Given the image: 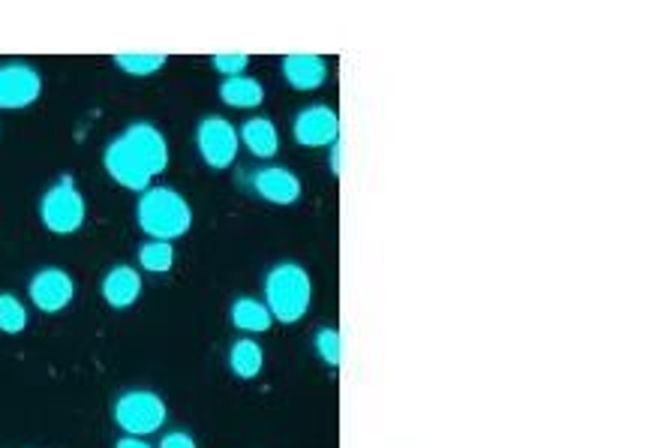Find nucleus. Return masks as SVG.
<instances>
[{
  "label": "nucleus",
  "mask_w": 670,
  "mask_h": 448,
  "mask_svg": "<svg viewBox=\"0 0 670 448\" xmlns=\"http://www.w3.org/2000/svg\"><path fill=\"white\" fill-rule=\"evenodd\" d=\"M136 223L153 241H172L184 238L193 226V208L189 202L172 187L153 184L139 196L136 205Z\"/></svg>",
  "instance_id": "1"
},
{
  "label": "nucleus",
  "mask_w": 670,
  "mask_h": 448,
  "mask_svg": "<svg viewBox=\"0 0 670 448\" xmlns=\"http://www.w3.org/2000/svg\"><path fill=\"white\" fill-rule=\"evenodd\" d=\"M274 322L282 325H294L307 317V310L313 305V280L310 272L298 262H277L268 274H265V298Z\"/></svg>",
  "instance_id": "2"
},
{
  "label": "nucleus",
  "mask_w": 670,
  "mask_h": 448,
  "mask_svg": "<svg viewBox=\"0 0 670 448\" xmlns=\"http://www.w3.org/2000/svg\"><path fill=\"white\" fill-rule=\"evenodd\" d=\"M115 425L124 430V437H141L148 439L153 434H160L169 418L165 401L151 389H130L115 401Z\"/></svg>",
  "instance_id": "3"
},
{
  "label": "nucleus",
  "mask_w": 670,
  "mask_h": 448,
  "mask_svg": "<svg viewBox=\"0 0 670 448\" xmlns=\"http://www.w3.org/2000/svg\"><path fill=\"white\" fill-rule=\"evenodd\" d=\"M84 217H88V202L70 175L60 177L39 199V220L51 236H76L84 226Z\"/></svg>",
  "instance_id": "4"
},
{
  "label": "nucleus",
  "mask_w": 670,
  "mask_h": 448,
  "mask_svg": "<svg viewBox=\"0 0 670 448\" xmlns=\"http://www.w3.org/2000/svg\"><path fill=\"white\" fill-rule=\"evenodd\" d=\"M196 148H199L205 165L223 172V169L235 163L238 148H241L238 127L232 120L220 118V115H208V118H201L199 130H196Z\"/></svg>",
  "instance_id": "5"
},
{
  "label": "nucleus",
  "mask_w": 670,
  "mask_h": 448,
  "mask_svg": "<svg viewBox=\"0 0 670 448\" xmlns=\"http://www.w3.org/2000/svg\"><path fill=\"white\" fill-rule=\"evenodd\" d=\"M118 139L132 153V160L151 177H160L169 169V142H165V136L153 124H145V120L130 124Z\"/></svg>",
  "instance_id": "6"
},
{
  "label": "nucleus",
  "mask_w": 670,
  "mask_h": 448,
  "mask_svg": "<svg viewBox=\"0 0 670 448\" xmlns=\"http://www.w3.org/2000/svg\"><path fill=\"white\" fill-rule=\"evenodd\" d=\"M27 296H31V305L39 313H63L72 305V298H76V280H72L70 272L55 268V265L51 268H39L31 277Z\"/></svg>",
  "instance_id": "7"
},
{
  "label": "nucleus",
  "mask_w": 670,
  "mask_h": 448,
  "mask_svg": "<svg viewBox=\"0 0 670 448\" xmlns=\"http://www.w3.org/2000/svg\"><path fill=\"white\" fill-rule=\"evenodd\" d=\"M292 136L304 148H331L334 142H340V115L322 103L301 108L292 124Z\"/></svg>",
  "instance_id": "8"
},
{
  "label": "nucleus",
  "mask_w": 670,
  "mask_h": 448,
  "mask_svg": "<svg viewBox=\"0 0 670 448\" xmlns=\"http://www.w3.org/2000/svg\"><path fill=\"white\" fill-rule=\"evenodd\" d=\"M43 94V76L31 64H3L0 67V108L15 112L36 103Z\"/></svg>",
  "instance_id": "9"
},
{
  "label": "nucleus",
  "mask_w": 670,
  "mask_h": 448,
  "mask_svg": "<svg viewBox=\"0 0 670 448\" xmlns=\"http://www.w3.org/2000/svg\"><path fill=\"white\" fill-rule=\"evenodd\" d=\"M253 189L256 196L270 205H294L301 199V177L294 175L286 165H262L253 175Z\"/></svg>",
  "instance_id": "10"
},
{
  "label": "nucleus",
  "mask_w": 670,
  "mask_h": 448,
  "mask_svg": "<svg viewBox=\"0 0 670 448\" xmlns=\"http://www.w3.org/2000/svg\"><path fill=\"white\" fill-rule=\"evenodd\" d=\"M103 163H106L108 177H112L115 184H120V187L132 189V193H139V196L148 187H153V177L132 160V153L120 145V139H112V142H108L106 153H103Z\"/></svg>",
  "instance_id": "11"
},
{
  "label": "nucleus",
  "mask_w": 670,
  "mask_h": 448,
  "mask_svg": "<svg viewBox=\"0 0 670 448\" xmlns=\"http://www.w3.org/2000/svg\"><path fill=\"white\" fill-rule=\"evenodd\" d=\"M141 272L132 268V265H115L108 268L106 277H103V301H106L112 310H130L141 296Z\"/></svg>",
  "instance_id": "12"
},
{
  "label": "nucleus",
  "mask_w": 670,
  "mask_h": 448,
  "mask_svg": "<svg viewBox=\"0 0 670 448\" xmlns=\"http://www.w3.org/2000/svg\"><path fill=\"white\" fill-rule=\"evenodd\" d=\"M282 76L294 91H319L328 82V60L322 55H286Z\"/></svg>",
  "instance_id": "13"
},
{
  "label": "nucleus",
  "mask_w": 670,
  "mask_h": 448,
  "mask_svg": "<svg viewBox=\"0 0 670 448\" xmlns=\"http://www.w3.org/2000/svg\"><path fill=\"white\" fill-rule=\"evenodd\" d=\"M229 319H232V329H238L244 337H256L265 331L274 329V317H270L268 305L262 298L241 296L229 307Z\"/></svg>",
  "instance_id": "14"
},
{
  "label": "nucleus",
  "mask_w": 670,
  "mask_h": 448,
  "mask_svg": "<svg viewBox=\"0 0 670 448\" xmlns=\"http://www.w3.org/2000/svg\"><path fill=\"white\" fill-rule=\"evenodd\" d=\"M238 139L244 142L253 157L259 160H270L274 153L280 151V133H277V124L265 115H253L250 120H244V127L238 133Z\"/></svg>",
  "instance_id": "15"
},
{
  "label": "nucleus",
  "mask_w": 670,
  "mask_h": 448,
  "mask_svg": "<svg viewBox=\"0 0 670 448\" xmlns=\"http://www.w3.org/2000/svg\"><path fill=\"white\" fill-rule=\"evenodd\" d=\"M265 367V349L256 337H238L232 346H229V370L235 374L238 379H256Z\"/></svg>",
  "instance_id": "16"
},
{
  "label": "nucleus",
  "mask_w": 670,
  "mask_h": 448,
  "mask_svg": "<svg viewBox=\"0 0 670 448\" xmlns=\"http://www.w3.org/2000/svg\"><path fill=\"white\" fill-rule=\"evenodd\" d=\"M220 100L232 108H259L265 103V88L253 76H232L220 84Z\"/></svg>",
  "instance_id": "17"
},
{
  "label": "nucleus",
  "mask_w": 670,
  "mask_h": 448,
  "mask_svg": "<svg viewBox=\"0 0 670 448\" xmlns=\"http://www.w3.org/2000/svg\"><path fill=\"white\" fill-rule=\"evenodd\" d=\"M139 268L148 274H165L175 268V244L148 238L139 248Z\"/></svg>",
  "instance_id": "18"
},
{
  "label": "nucleus",
  "mask_w": 670,
  "mask_h": 448,
  "mask_svg": "<svg viewBox=\"0 0 670 448\" xmlns=\"http://www.w3.org/2000/svg\"><path fill=\"white\" fill-rule=\"evenodd\" d=\"M313 349H316V355L322 358V365L325 367H337L343 365V334L340 329H334V325H322V329L313 334Z\"/></svg>",
  "instance_id": "19"
},
{
  "label": "nucleus",
  "mask_w": 670,
  "mask_h": 448,
  "mask_svg": "<svg viewBox=\"0 0 670 448\" xmlns=\"http://www.w3.org/2000/svg\"><path fill=\"white\" fill-rule=\"evenodd\" d=\"M27 307L19 296L0 292V331L3 334H22L27 329Z\"/></svg>",
  "instance_id": "20"
},
{
  "label": "nucleus",
  "mask_w": 670,
  "mask_h": 448,
  "mask_svg": "<svg viewBox=\"0 0 670 448\" xmlns=\"http://www.w3.org/2000/svg\"><path fill=\"white\" fill-rule=\"evenodd\" d=\"M165 55H132V51H124V55H115V64L118 70L130 72V76H153L165 67Z\"/></svg>",
  "instance_id": "21"
},
{
  "label": "nucleus",
  "mask_w": 670,
  "mask_h": 448,
  "mask_svg": "<svg viewBox=\"0 0 670 448\" xmlns=\"http://www.w3.org/2000/svg\"><path fill=\"white\" fill-rule=\"evenodd\" d=\"M211 64H213V70L223 72L226 79H232V76H244L250 58L247 55H213Z\"/></svg>",
  "instance_id": "22"
},
{
  "label": "nucleus",
  "mask_w": 670,
  "mask_h": 448,
  "mask_svg": "<svg viewBox=\"0 0 670 448\" xmlns=\"http://www.w3.org/2000/svg\"><path fill=\"white\" fill-rule=\"evenodd\" d=\"M157 448H199V446H196V439H193V434H187V430H169V434H163V439H160V446Z\"/></svg>",
  "instance_id": "23"
},
{
  "label": "nucleus",
  "mask_w": 670,
  "mask_h": 448,
  "mask_svg": "<svg viewBox=\"0 0 670 448\" xmlns=\"http://www.w3.org/2000/svg\"><path fill=\"white\" fill-rule=\"evenodd\" d=\"M331 175H337L340 177V172H343V139L340 142H334L331 145Z\"/></svg>",
  "instance_id": "24"
},
{
  "label": "nucleus",
  "mask_w": 670,
  "mask_h": 448,
  "mask_svg": "<svg viewBox=\"0 0 670 448\" xmlns=\"http://www.w3.org/2000/svg\"><path fill=\"white\" fill-rule=\"evenodd\" d=\"M115 448H153V446L141 437H120L118 443H115Z\"/></svg>",
  "instance_id": "25"
}]
</instances>
